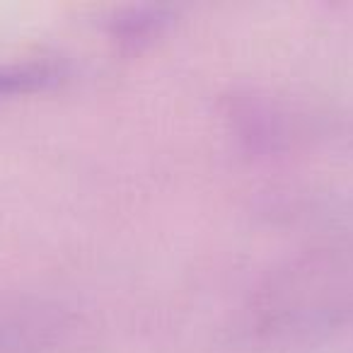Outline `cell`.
<instances>
[{"label":"cell","mask_w":353,"mask_h":353,"mask_svg":"<svg viewBox=\"0 0 353 353\" xmlns=\"http://www.w3.org/2000/svg\"><path fill=\"white\" fill-rule=\"evenodd\" d=\"M174 20V10L165 6H141L119 10L109 20V32L119 41H143L152 34H160L170 22Z\"/></svg>","instance_id":"6da1fadb"},{"label":"cell","mask_w":353,"mask_h":353,"mask_svg":"<svg viewBox=\"0 0 353 353\" xmlns=\"http://www.w3.org/2000/svg\"><path fill=\"white\" fill-rule=\"evenodd\" d=\"M63 68L51 61H25V63H0V97L20 92H34L39 88L59 83Z\"/></svg>","instance_id":"7a4b0ae2"}]
</instances>
